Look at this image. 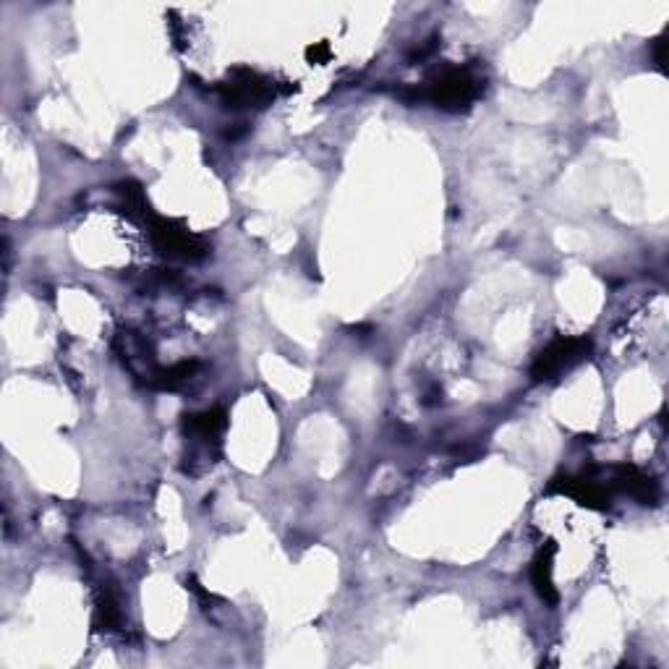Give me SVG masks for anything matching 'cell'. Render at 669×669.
Here are the masks:
<instances>
[{"instance_id": "cell-11", "label": "cell", "mask_w": 669, "mask_h": 669, "mask_svg": "<svg viewBox=\"0 0 669 669\" xmlns=\"http://www.w3.org/2000/svg\"><path fill=\"white\" fill-rule=\"evenodd\" d=\"M306 58H309L311 63H327L330 61V45H327V42L309 45V48H306Z\"/></svg>"}, {"instance_id": "cell-6", "label": "cell", "mask_w": 669, "mask_h": 669, "mask_svg": "<svg viewBox=\"0 0 669 669\" xmlns=\"http://www.w3.org/2000/svg\"><path fill=\"white\" fill-rule=\"evenodd\" d=\"M609 476H612L609 487L630 494V497L641 502V505H656V502H659V484H656L654 476L646 474L643 468L633 466V463H622V466L612 468Z\"/></svg>"}, {"instance_id": "cell-12", "label": "cell", "mask_w": 669, "mask_h": 669, "mask_svg": "<svg viewBox=\"0 0 669 669\" xmlns=\"http://www.w3.org/2000/svg\"><path fill=\"white\" fill-rule=\"evenodd\" d=\"M654 58H656V66L664 71V37H656L654 40Z\"/></svg>"}, {"instance_id": "cell-9", "label": "cell", "mask_w": 669, "mask_h": 669, "mask_svg": "<svg viewBox=\"0 0 669 669\" xmlns=\"http://www.w3.org/2000/svg\"><path fill=\"white\" fill-rule=\"evenodd\" d=\"M225 424H228V416H225L223 408H210V411L202 413H191L183 421V429L186 434L196 437V440H217V434L223 432Z\"/></svg>"}, {"instance_id": "cell-3", "label": "cell", "mask_w": 669, "mask_h": 669, "mask_svg": "<svg viewBox=\"0 0 669 669\" xmlns=\"http://www.w3.org/2000/svg\"><path fill=\"white\" fill-rule=\"evenodd\" d=\"M220 100H223L225 108L230 110H244V108H264L270 105L280 92V84H275L267 76L251 71V68L238 66L233 68L220 87Z\"/></svg>"}, {"instance_id": "cell-10", "label": "cell", "mask_w": 669, "mask_h": 669, "mask_svg": "<svg viewBox=\"0 0 669 669\" xmlns=\"http://www.w3.org/2000/svg\"><path fill=\"white\" fill-rule=\"evenodd\" d=\"M123 622V612L118 607V599L113 596V591H102L100 599H97L95 607V628L97 630H118V625Z\"/></svg>"}, {"instance_id": "cell-5", "label": "cell", "mask_w": 669, "mask_h": 669, "mask_svg": "<svg viewBox=\"0 0 669 669\" xmlns=\"http://www.w3.org/2000/svg\"><path fill=\"white\" fill-rule=\"evenodd\" d=\"M547 494H565V497H573L578 505L591 507V510H607L609 502H612V487L607 481L594 479L591 471L581 476H557L547 487Z\"/></svg>"}, {"instance_id": "cell-8", "label": "cell", "mask_w": 669, "mask_h": 669, "mask_svg": "<svg viewBox=\"0 0 669 669\" xmlns=\"http://www.w3.org/2000/svg\"><path fill=\"white\" fill-rule=\"evenodd\" d=\"M199 369H202L199 361H178V364L168 366V369H157V372L149 377L147 387L160 392H176L181 390V387L189 385L191 379L199 374Z\"/></svg>"}, {"instance_id": "cell-1", "label": "cell", "mask_w": 669, "mask_h": 669, "mask_svg": "<svg viewBox=\"0 0 669 669\" xmlns=\"http://www.w3.org/2000/svg\"><path fill=\"white\" fill-rule=\"evenodd\" d=\"M481 95V82L476 79L468 68L447 66L440 74L432 76L424 89H411V92H400L403 100H426L445 110H463L468 108L476 97Z\"/></svg>"}, {"instance_id": "cell-4", "label": "cell", "mask_w": 669, "mask_h": 669, "mask_svg": "<svg viewBox=\"0 0 669 669\" xmlns=\"http://www.w3.org/2000/svg\"><path fill=\"white\" fill-rule=\"evenodd\" d=\"M588 353H591V340L588 338H581V335L565 338V335H560L536 356L534 366H531V377H534V382H552L562 372L573 369L578 361L586 359Z\"/></svg>"}, {"instance_id": "cell-2", "label": "cell", "mask_w": 669, "mask_h": 669, "mask_svg": "<svg viewBox=\"0 0 669 669\" xmlns=\"http://www.w3.org/2000/svg\"><path fill=\"white\" fill-rule=\"evenodd\" d=\"M144 228H147L152 244L160 254L170 259H183V262H196V259H204L210 254V246L202 236L191 233L186 225L176 223V220H165V217H157L155 212H149V217L144 220Z\"/></svg>"}, {"instance_id": "cell-7", "label": "cell", "mask_w": 669, "mask_h": 669, "mask_svg": "<svg viewBox=\"0 0 669 669\" xmlns=\"http://www.w3.org/2000/svg\"><path fill=\"white\" fill-rule=\"evenodd\" d=\"M555 552L557 547L555 544H549V547H544L536 555L534 565H531V581H534V588L536 594H539V599L544 604H549V607H555L557 604V588L555 583H552V560H555Z\"/></svg>"}]
</instances>
